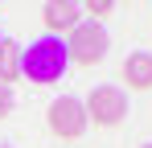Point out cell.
I'll list each match as a JSON object with an SVG mask.
<instances>
[{"mask_svg":"<svg viewBox=\"0 0 152 148\" xmlns=\"http://www.w3.org/2000/svg\"><path fill=\"white\" fill-rule=\"evenodd\" d=\"M111 8H115L111 0H91V4H82V12H91V21H95V25H99L103 17H111Z\"/></svg>","mask_w":152,"mask_h":148,"instance_id":"obj_8","label":"cell"},{"mask_svg":"<svg viewBox=\"0 0 152 148\" xmlns=\"http://www.w3.org/2000/svg\"><path fill=\"white\" fill-rule=\"evenodd\" d=\"M82 107H86V123H99V127H119L127 115V99L119 86H95Z\"/></svg>","mask_w":152,"mask_h":148,"instance_id":"obj_3","label":"cell"},{"mask_svg":"<svg viewBox=\"0 0 152 148\" xmlns=\"http://www.w3.org/2000/svg\"><path fill=\"white\" fill-rule=\"evenodd\" d=\"M124 82L132 86V91H152V53H144V49L127 53V62H124Z\"/></svg>","mask_w":152,"mask_h":148,"instance_id":"obj_6","label":"cell"},{"mask_svg":"<svg viewBox=\"0 0 152 148\" xmlns=\"http://www.w3.org/2000/svg\"><path fill=\"white\" fill-rule=\"evenodd\" d=\"M66 41L62 37H53V33H45V37H33L25 49H21V78H29V82H58L62 74H66Z\"/></svg>","mask_w":152,"mask_h":148,"instance_id":"obj_1","label":"cell"},{"mask_svg":"<svg viewBox=\"0 0 152 148\" xmlns=\"http://www.w3.org/2000/svg\"><path fill=\"white\" fill-rule=\"evenodd\" d=\"M144 148H152V144H144Z\"/></svg>","mask_w":152,"mask_h":148,"instance_id":"obj_11","label":"cell"},{"mask_svg":"<svg viewBox=\"0 0 152 148\" xmlns=\"http://www.w3.org/2000/svg\"><path fill=\"white\" fill-rule=\"evenodd\" d=\"M0 41H4V37H0Z\"/></svg>","mask_w":152,"mask_h":148,"instance_id":"obj_12","label":"cell"},{"mask_svg":"<svg viewBox=\"0 0 152 148\" xmlns=\"http://www.w3.org/2000/svg\"><path fill=\"white\" fill-rule=\"evenodd\" d=\"M17 78H21V45L0 41V86H12Z\"/></svg>","mask_w":152,"mask_h":148,"instance_id":"obj_7","label":"cell"},{"mask_svg":"<svg viewBox=\"0 0 152 148\" xmlns=\"http://www.w3.org/2000/svg\"><path fill=\"white\" fill-rule=\"evenodd\" d=\"M45 123H50L53 136H62V140H78V136L86 132V107H82L74 95H62V99L50 103Z\"/></svg>","mask_w":152,"mask_h":148,"instance_id":"obj_4","label":"cell"},{"mask_svg":"<svg viewBox=\"0 0 152 148\" xmlns=\"http://www.w3.org/2000/svg\"><path fill=\"white\" fill-rule=\"evenodd\" d=\"M107 45H111V37H107V29L95 21H82L70 29V41H66V58L78 62V66H95L107 58Z\"/></svg>","mask_w":152,"mask_h":148,"instance_id":"obj_2","label":"cell"},{"mask_svg":"<svg viewBox=\"0 0 152 148\" xmlns=\"http://www.w3.org/2000/svg\"><path fill=\"white\" fill-rule=\"evenodd\" d=\"M12 107H17V95H12V86H0V119H4Z\"/></svg>","mask_w":152,"mask_h":148,"instance_id":"obj_9","label":"cell"},{"mask_svg":"<svg viewBox=\"0 0 152 148\" xmlns=\"http://www.w3.org/2000/svg\"><path fill=\"white\" fill-rule=\"evenodd\" d=\"M0 148H8V144H0Z\"/></svg>","mask_w":152,"mask_h":148,"instance_id":"obj_10","label":"cell"},{"mask_svg":"<svg viewBox=\"0 0 152 148\" xmlns=\"http://www.w3.org/2000/svg\"><path fill=\"white\" fill-rule=\"evenodd\" d=\"M74 25H82V4H74V0H53V4H45V29H50L53 37H58V33H70Z\"/></svg>","mask_w":152,"mask_h":148,"instance_id":"obj_5","label":"cell"}]
</instances>
